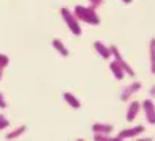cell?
Segmentation results:
<instances>
[{"label": "cell", "instance_id": "9", "mask_svg": "<svg viewBox=\"0 0 155 141\" xmlns=\"http://www.w3.org/2000/svg\"><path fill=\"white\" fill-rule=\"evenodd\" d=\"M94 49H95V52L99 53V57H102L104 60H111V49H110V46H107L105 42L95 41Z\"/></svg>", "mask_w": 155, "mask_h": 141}, {"label": "cell", "instance_id": "22", "mask_svg": "<svg viewBox=\"0 0 155 141\" xmlns=\"http://www.w3.org/2000/svg\"><path fill=\"white\" fill-rule=\"evenodd\" d=\"M3 71H5V67H2V65H0V81L3 80Z\"/></svg>", "mask_w": 155, "mask_h": 141}, {"label": "cell", "instance_id": "13", "mask_svg": "<svg viewBox=\"0 0 155 141\" xmlns=\"http://www.w3.org/2000/svg\"><path fill=\"white\" fill-rule=\"evenodd\" d=\"M26 130H28V126H26V125H19V126H16V128L10 130L8 133H7V136H5V139H7V141L18 139L19 136H23L24 133H26Z\"/></svg>", "mask_w": 155, "mask_h": 141}, {"label": "cell", "instance_id": "24", "mask_svg": "<svg viewBox=\"0 0 155 141\" xmlns=\"http://www.w3.org/2000/svg\"><path fill=\"white\" fill-rule=\"evenodd\" d=\"M3 119V114H2V112H0V120H2Z\"/></svg>", "mask_w": 155, "mask_h": 141}, {"label": "cell", "instance_id": "5", "mask_svg": "<svg viewBox=\"0 0 155 141\" xmlns=\"http://www.w3.org/2000/svg\"><path fill=\"white\" fill-rule=\"evenodd\" d=\"M140 105H142V112H144V117L147 120V123L155 125V102H153V99H144Z\"/></svg>", "mask_w": 155, "mask_h": 141}, {"label": "cell", "instance_id": "3", "mask_svg": "<svg viewBox=\"0 0 155 141\" xmlns=\"http://www.w3.org/2000/svg\"><path fill=\"white\" fill-rule=\"evenodd\" d=\"M110 49H111V58L118 63V65L123 68V70L126 71V75L128 76H131V78H134L136 76V71H134V68L129 65L128 62H126V58L123 57V53H121V50L116 46H110Z\"/></svg>", "mask_w": 155, "mask_h": 141}, {"label": "cell", "instance_id": "8", "mask_svg": "<svg viewBox=\"0 0 155 141\" xmlns=\"http://www.w3.org/2000/svg\"><path fill=\"white\" fill-rule=\"evenodd\" d=\"M91 130L94 135H110L113 133V125L108 123V122H95L91 126Z\"/></svg>", "mask_w": 155, "mask_h": 141}, {"label": "cell", "instance_id": "6", "mask_svg": "<svg viewBox=\"0 0 155 141\" xmlns=\"http://www.w3.org/2000/svg\"><path fill=\"white\" fill-rule=\"evenodd\" d=\"M145 131V126L144 125H136V126H129V128H124L121 130L118 136L121 139H129V138H137V136H140Z\"/></svg>", "mask_w": 155, "mask_h": 141}, {"label": "cell", "instance_id": "4", "mask_svg": "<svg viewBox=\"0 0 155 141\" xmlns=\"http://www.w3.org/2000/svg\"><path fill=\"white\" fill-rule=\"evenodd\" d=\"M140 89H142V83H140V81H133V83H129L128 86H124L123 89H121V92H120V101L129 102L131 97L136 96Z\"/></svg>", "mask_w": 155, "mask_h": 141}, {"label": "cell", "instance_id": "23", "mask_svg": "<svg viewBox=\"0 0 155 141\" xmlns=\"http://www.w3.org/2000/svg\"><path fill=\"white\" fill-rule=\"evenodd\" d=\"M123 3H126V5H129V3H133V0H121Z\"/></svg>", "mask_w": 155, "mask_h": 141}, {"label": "cell", "instance_id": "14", "mask_svg": "<svg viewBox=\"0 0 155 141\" xmlns=\"http://www.w3.org/2000/svg\"><path fill=\"white\" fill-rule=\"evenodd\" d=\"M63 99H65V102L71 107V109H74V110L81 109V101L78 99V97L73 94V92H68V91L63 92Z\"/></svg>", "mask_w": 155, "mask_h": 141}, {"label": "cell", "instance_id": "10", "mask_svg": "<svg viewBox=\"0 0 155 141\" xmlns=\"http://www.w3.org/2000/svg\"><path fill=\"white\" fill-rule=\"evenodd\" d=\"M110 71H111V75H113V78H115L116 81H123L124 78L128 76V75H126V71L113 60V58L110 60Z\"/></svg>", "mask_w": 155, "mask_h": 141}, {"label": "cell", "instance_id": "21", "mask_svg": "<svg viewBox=\"0 0 155 141\" xmlns=\"http://www.w3.org/2000/svg\"><path fill=\"white\" fill-rule=\"evenodd\" d=\"M134 141H153V139L150 138V136H144V138H139L137 136V138H134Z\"/></svg>", "mask_w": 155, "mask_h": 141}, {"label": "cell", "instance_id": "20", "mask_svg": "<svg viewBox=\"0 0 155 141\" xmlns=\"http://www.w3.org/2000/svg\"><path fill=\"white\" fill-rule=\"evenodd\" d=\"M149 96H150V99H155V84H153V86H150V89H149Z\"/></svg>", "mask_w": 155, "mask_h": 141}, {"label": "cell", "instance_id": "19", "mask_svg": "<svg viewBox=\"0 0 155 141\" xmlns=\"http://www.w3.org/2000/svg\"><path fill=\"white\" fill-rule=\"evenodd\" d=\"M87 2H89L92 7H95V8H97V7H100V5L104 3V0H87Z\"/></svg>", "mask_w": 155, "mask_h": 141}, {"label": "cell", "instance_id": "16", "mask_svg": "<svg viewBox=\"0 0 155 141\" xmlns=\"http://www.w3.org/2000/svg\"><path fill=\"white\" fill-rule=\"evenodd\" d=\"M8 63H10V58H8V55H5V53L0 52V65L7 68V67H8Z\"/></svg>", "mask_w": 155, "mask_h": 141}, {"label": "cell", "instance_id": "7", "mask_svg": "<svg viewBox=\"0 0 155 141\" xmlns=\"http://www.w3.org/2000/svg\"><path fill=\"white\" fill-rule=\"evenodd\" d=\"M140 110H142L140 102L139 101H131L128 104V109H126V122H128V123H133V122L137 119Z\"/></svg>", "mask_w": 155, "mask_h": 141}, {"label": "cell", "instance_id": "2", "mask_svg": "<svg viewBox=\"0 0 155 141\" xmlns=\"http://www.w3.org/2000/svg\"><path fill=\"white\" fill-rule=\"evenodd\" d=\"M60 16L65 23V26L71 31L73 36H78L79 37L82 34V28H81V21L76 18V15L73 13V10L66 8V7H61L60 8Z\"/></svg>", "mask_w": 155, "mask_h": 141}, {"label": "cell", "instance_id": "25", "mask_svg": "<svg viewBox=\"0 0 155 141\" xmlns=\"http://www.w3.org/2000/svg\"><path fill=\"white\" fill-rule=\"evenodd\" d=\"M76 141H86V139H82V138H78Z\"/></svg>", "mask_w": 155, "mask_h": 141}, {"label": "cell", "instance_id": "15", "mask_svg": "<svg viewBox=\"0 0 155 141\" xmlns=\"http://www.w3.org/2000/svg\"><path fill=\"white\" fill-rule=\"evenodd\" d=\"M94 141H124V139H121L118 135L113 136V135H94Z\"/></svg>", "mask_w": 155, "mask_h": 141}, {"label": "cell", "instance_id": "11", "mask_svg": "<svg viewBox=\"0 0 155 141\" xmlns=\"http://www.w3.org/2000/svg\"><path fill=\"white\" fill-rule=\"evenodd\" d=\"M149 67L150 73L155 76V37H150L149 41Z\"/></svg>", "mask_w": 155, "mask_h": 141}, {"label": "cell", "instance_id": "18", "mask_svg": "<svg viewBox=\"0 0 155 141\" xmlns=\"http://www.w3.org/2000/svg\"><path fill=\"white\" fill-rule=\"evenodd\" d=\"M7 101H5V96H3V92H0V109H7Z\"/></svg>", "mask_w": 155, "mask_h": 141}, {"label": "cell", "instance_id": "17", "mask_svg": "<svg viewBox=\"0 0 155 141\" xmlns=\"http://www.w3.org/2000/svg\"><path fill=\"white\" fill-rule=\"evenodd\" d=\"M8 126H10V120H8V119H5V117H3V119L0 120V131L7 130Z\"/></svg>", "mask_w": 155, "mask_h": 141}, {"label": "cell", "instance_id": "12", "mask_svg": "<svg viewBox=\"0 0 155 141\" xmlns=\"http://www.w3.org/2000/svg\"><path fill=\"white\" fill-rule=\"evenodd\" d=\"M52 47L55 49L61 57H65V58L70 57V49L65 46V42H63L61 39H52Z\"/></svg>", "mask_w": 155, "mask_h": 141}, {"label": "cell", "instance_id": "1", "mask_svg": "<svg viewBox=\"0 0 155 141\" xmlns=\"http://www.w3.org/2000/svg\"><path fill=\"white\" fill-rule=\"evenodd\" d=\"M73 13L81 23L91 24V26H99L100 24V16L97 13V8L92 5H76L73 8Z\"/></svg>", "mask_w": 155, "mask_h": 141}]
</instances>
